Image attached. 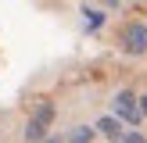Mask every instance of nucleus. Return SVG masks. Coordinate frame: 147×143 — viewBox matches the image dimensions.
Masks as SVG:
<instances>
[{"label": "nucleus", "instance_id": "1", "mask_svg": "<svg viewBox=\"0 0 147 143\" xmlns=\"http://www.w3.org/2000/svg\"><path fill=\"white\" fill-rule=\"evenodd\" d=\"M111 107H115V118L126 122V125H140L144 114H140V97H136L133 90H119L111 97Z\"/></svg>", "mask_w": 147, "mask_h": 143}, {"label": "nucleus", "instance_id": "2", "mask_svg": "<svg viewBox=\"0 0 147 143\" xmlns=\"http://www.w3.org/2000/svg\"><path fill=\"white\" fill-rule=\"evenodd\" d=\"M119 43H122V50L133 54V57L147 54V25L144 21H126L122 32H119Z\"/></svg>", "mask_w": 147, "mask_h": 143}, {"label": "nucleus", "instance_id": "3", "mask_svg": "<svg viewBox=\"0 0 147 143\" xmlns=\"http://www.w3.org/2000/svg\"><path fill=\"white\" fill-rule=\"evenodd\" d=\"M93 129H97L104 140H111V143H119V140H122V132H126V129H122V122L115 118V114H104V118H97V125H93Z\"/></svg>", "mask_w": 147, "mask_h": 143}, {"label": "nucleus", "instance_id": "4", "mask_svg": "<svg viewBox=\"0 0 147 143\" xmlns=\"http://www.w3.org/2000/svg\"><path fill=\"white\" fill-rule=\"evenodd\" d=\"M47 125H43V122H36V118H29L25 122V129H22V140H25V143H43V140H47Z\"/></svg>", "mask_w": 147, "mask_h": 143}, {"label": "nucleus", "instance_id": "5", "mask_svg": "<svg viewBox=\"0 0 147 143\" xmlns=\"http://www.w3.org/2000/svg\"><path fill=\"white\" fill-rule=\"evenodd\" d=\"M93 136H97L93 125H72L65 132V143H93Z\"/></svg>", "mask_w": 147, "mask_h": 143}, {"label": "nucleus", "instance_id": "6", "mask_svg": "<svg viewBox=\"0 0 147 143\" xmlns=\"http://www.w3.org/2000/svg\"><path fill=\"white\" fill-rule=\"evenodd\" d=\"M54 114H57L54 100H40V104H36V111H32V118H36V122H43V125L50 129V122H54Z\"/></svg>", "mask_w": 147, "mask_h": 143}, {"label": "nucleus", "instance_id": "7", "mask_svg": "<svg viewBox=\"0 0 147 143\" xmlns=\"http://www.w3.org/2000/svg\"><path fill=\"white\" fill-rule=\"evenodd\" d=\"M83 18H86V25H90V29H100V25L108 21V14L100 11V7H90V4H86V7H83Z\"/></svg>", "mask_w": 147, "mask_h": 143}, {"label": "nucleus", "instance_id": "8", "mask_svg": "<svg viewBox=\"0 0 147 143\" xmlns=\"http://www.w3.org/2000/svg\"><path fill=\"white\" fill-rule=\"evenodd\" d=\"M119 143H147V136L144 132H136V129H129V132H122V140Z\"/></svg>", "mask_w": 147, "mask_h": 143}, {"label": "nucleus", "instance_id": "9", "mask_svg": "<svg viewBox=\"0 0 147 143\" xmlns=\"http://www.w3.org/2000/svg\"><path fill=\"white\" fill-rule=\"evenodd\" d=\"M140 114H144V118H147V93H144V97H140Z\"/></svg>", "mask_w": 147, "mask_h": 143}, {"label": "nucleus", "instance_id": "10", "mask_svg": "<svg viewBox=\"0 0 147 143\" xmlns=\"http://www.w3.org/2000/svg\"><path fill=\"white\" fill-rule=\"evenodd\" d=\"M43 143H65V136H47Z\"/></svg>", "mask_w": 147, "mask_h": 143}, {"label": "nucleus", "instance_id": "11", "mask_svg": "<svg viewBox=\"0 0 147 143\" xmlns=\"http://www.w3.org/2000/svg\"><path fill=\"white\" fill-rule=\"evenodd\" d=\"M100 4H104V7H119V0H100Z\"/></svg>", "mask_w": 147, "mask_h": 143}]
</instances>
